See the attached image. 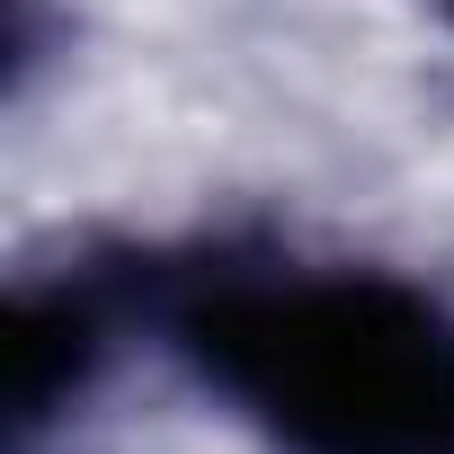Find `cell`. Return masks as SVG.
<instances>
[{
    "instance_id": "1",
    "label": "cell",
    "mask_w": 454,
    "mask_h": 454,
    "mask_svg": "<svg viewBox=\"0 0 454 454\" xmlns=\"http://www.w3.org/2000/svg\"><path fill=\"white\" fill-rule=\"evenodd\" d=\"M169 348L286 454H454V303L392 268H160Z\"/></svg>"
},
{
    "instance_id": "2",
    "label": "cell",
    "mask_w": 454,
    "mask_h": 454,
    "mask_svg": "<svg viewBox=\"0 0 454 454\" xmlns=\"http://www.w3.org/2000/svg\"><path fill=\"white\" fill-rule=\"evenodd\" d=\"M116 330V294L98 277H54V286H19L10 294V445H27L54 410H72V392L98 374Z\"/></svg>"
}]
</instances>
